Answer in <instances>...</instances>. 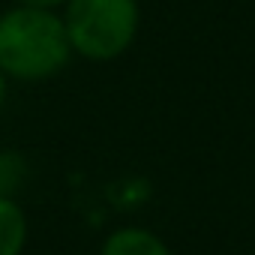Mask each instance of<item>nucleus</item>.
<instances>
[{"mask_svg": "<svg viewBox=\"0 0 255 255\" xmlns=\"http://www.w3.org/2000/svg\"><path fill=\"white\" fill-rule=\"evenodd\" d=\"M72 45L57 12L12 6L0 15V72L15 81H45L66 69Z\"/></svg>", "mask_w": 255, "mask_h": 255, "instance_id": "f257e3e1", "label": "nucleus"}, {"mask_svg": "<svg viewBox=\"0 0 255 255\" xmlns=\"http://www.w3.org/2000/svg\"><path fill=\"white\" fill-rule=\"evenodd\" d=\"M63 27L72 54L108 63L129 51L138 36V0H69L63 6Z\"/></svg>", "mask_w": 255, "mask_h": 255, "instance_id": "f03ea898", "label": "nucleus"}, {"mask_svg": "<svg viewBox=\"0 0 255 255\" xmlns=\"http://www.w3.org/2000/svg\"><path fill=\"white\" fill-rule=\"evenodd\" d=\"M96 255H174L171 246L144 225H120L105 234Z\"/></svg>", "mask_w": 255, "mask_h": 255, "instance_id": "7ed1b4c3", "label": "nucleus"}, {"mask_svg": "<svg viewBox=\"0 0 255 255\" xmlns=\"http://www.w3.org/2000/svg\"><path fill=\"white\" fill-rule=\"evenodd\" d=\"M27 213L18 198H0V255H24L27 249Z\"/></svg>", "mask_w": 255, "mask_h": 255, "instance_id": "20e7f679", "label": "nucleus"}, {"mask_svg": "<svg viewBox=\"0 0 255 255\" xmlns=\"http://www.w3.org/2000/svg\"><path fill=\"white\" fill-rule=\"evenodd\" d=\"M27 180V162L15 150H0V198H18Z\"/></svg>", "mask_w": 255, "mask_h": 255, "instance_id": "39448f33", "label": "nucleus"}, {"mask_svg": "<svg viewBox=\"0 0 255 255\" xmlns=\"http://www.w3.org/2000/svg\"><path fill=\"white\" fill-rule=\"evenodd\" d=\"M69 0H15V6H27V9H45L54 12L57 6H66Z\"/></svg>", "mask_w": 255, "mask_h": 255, "instance_id": "423d86ee", "label": "nucleus"}, {"mask_svg": "<svg viewBox=\"0 0 255 255\" xmlns=\"http://www.w3.org/2000/svg\"><path fill=\"white\" fill-rule=\"evenodd\" d=\"M6 81H9V78L0 72V108H3V102H6Z\"/></svg>", "mask_w": 255, "mask_h": 255, "instance_id": "0eeeda50", "label": "nucleus"}]
</instances>
